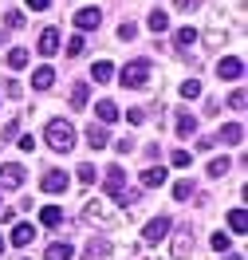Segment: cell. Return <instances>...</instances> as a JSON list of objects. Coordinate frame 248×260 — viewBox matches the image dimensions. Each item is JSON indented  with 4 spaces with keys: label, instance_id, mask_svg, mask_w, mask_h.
Returning <instances> with one entry per match:
<instances>
[{
    "label": "cell",
    "instance_id": "1",
    "mask_svg": "<svg viewBox=\"0 0 248 260\" xmlns=\"http://www.w3.org/2000/svg\"><path fill=\"white\" fill-rule=\"evenodd\" d=\"M44 138H48L51 150H59V154H67V150H75V126L67 122V118H51L48 126H44Z\"/></svg>",
    "mask_w": 248,
    "mask_h": 260
},
{
    "label": "cell",
    "instance_id": "2",
    "mask_svg": "<svg viewBox=\"0 0 248 260\" xmlns=\"http://www.w3.org/2000/svg\"><path fill=\"white\" fill-rule=\"evenodd\" d=\"M150 71H154V67H150V59H130V63L122 67V75H118V79H122V87H126V91H142V87L150 83Z\"/></svg>",
    "mask_w": 248,
    "mask_h": 260
},
{
    "label": "cell",
    "instance_id": "3",
    "mask_svg": "<svg viewBox=\"0 0 248 260\" xmlns=\"http://www.w3.org/2000/svg\"><path fill=\"white\" fill-rule=\"evenodd\" d=\"M244 75V59L240 55H225L221 63H217V79H225V83H236Z\"/></svg>",
    "mask_w": 248,
    "mask_h": 260
},
{
    "label": "cell",
    "instance_id": "4",
    "mask_svg": "<svg viewBox=\"0 0 248 260\" xmlns=\"http://www.w3.org/2000/svg\"><path fill=\"white\" fill-rule=\"evenodd\" d=\"M20 185H24V166L4 162L0 166V189H20Z\"/></svg>",
    "mask_w": 248,
    "mask_h": 260
},
{
    "label": "cell",
    "instance_id": "5",
    "mask_svg": "<svg viewBox=\"0 0 248 260\" xmlns=\"http://www.w3.org/2000/svg\"><path fill=\"white\" fill-rule=\"evenodd\" d=\"M118 193H126V170H122V166H111V170H107V197L118 201Z\"/></svg>",
    "mask_w": 248,
    "mask_h": 260
},
{
    "label": "cell",
    "instance_id": "6",
    "mask_svg": "<svg viewBox=\"0 0 248 260\" xmlns=\"http://www.w3.org/2000/svg\"><path fill=\"white\" fill-rule=\"evenodd\" d=\"M99 24H102L99 8H79V12H75V28H79V32H95Z\"/></svg>",
    "mask_w": 248,
    "mask_h": 260
},
{
    "label": "cell",
    "instance_id": "7",
    "mask_svg": "<svg viewBox=\"0 0 248 260\" xmlns=\"http://www.w3.org/2000/svg\"><path fill=\"white\" fill-rule=\"evenodd\" d=\"M193 252V229H178L173 233V260H185Z\"/></svg>",
    "mask_w": 248,
    "mask_h": 260
},
{
    "label": "cell",
    "instance_id": "8",
    "mask_svg": "<svg viewBox=\"0 0 248 260\" xmlns=\"http://www.w3.org/2000/svg\"><path fill=\"white\" fill-rule=\"evenodd\" d=\"M169 229H173V221H169V217H154V221L146 225V233H142V237H146L150 244H158L162 237H169Z\"/></svg>",
    "mask_w": 248,
    "mask_h": 260
},
{
    "label": "cell",
    "instance_id": "9",
    "mask_svg": "<svg viewBox=\"0 0 248 260\" xmlns=\"http://www.w3.org/2000/svg\"><path fill=\"white\" fill-rule=\"evenodd\" d=\"M40 185H44V193H63L67 189V174L63 170H48V174L40 178Z\"/></svg>",
    "mask_w": 248,
    "mask_h": 260
},
{
    "label": "cell",
    "instance_id": "10",
    "mask_svg": "<svg viewBox=\"0 0 248 260\" xmlns=\"http://www.w3.org/2000/svg\"><path fill=\"white\" fill-rule=\"evenodd\" d=\"M165 178L169 174H165L162 166H146L142 170V189H158V185H165Z\"/></svg>",
    "mask_w": 248,
    "mask_h": 260
},
{
    "label": "cell",
    "instance_id": "11",
    "mask_svg": "<svg viewBox=\"0 0 248 260\" xmlns=\"http://www.w3.org/2000/svg\"><path fill=\"white\" fill-rule=\"evenodd\" d=\"M36 48H40V55H55V51H59V32H55V28H44Z\"/></svg>",
    "mask_w": 248,
    "mask_h": 260
},
{
    "label": "cell",
    "instance_id": "12",
    "mask_svg": "<svg viewBox=\"0 0 248 260\" xmlns=\"http://www.w3.org/2000/svg\"><path fill=\"white\" fill-rule=\"evenodd\" d=\"M217 138H221L225 146H240V142H244V126H240V122H229V126H221Z\"/></svg>",
    "mask_w": 248,
    "mask_h": 260
},
{
    "label": "cell",
    "instance_id": "13",
    "mask_svg": "<svg viewBox=\"0 0 248 260\" xmlns=\"http://www.w3.org/2000/svg\"><path fill=\"white\" fill-rule=\"evenodd\" d=\"M44 260H75V248H71V241H55V244H48Z\"/></svg>",
    "mask_w": 248,
    "mask_h": 260
},
{
    "label": "cell",
    "instance_id": "14",
    "mask_svg": "<svg viewBox=\"0 0 248 260\" xmlns=\"http://www.w3.org/2000/svg\"><path fill=\"white\" fill-rule=\"evenodd\" d=\"M87 142H91V150H107L111 146V134H107V126H87Z\"/></svg>",
    "mask_w": 248,
    "mask_h": 260
},
{
    "label": "cell",
    "instance_id": "15",
    "mask_svg": "<svg viewBox=\"0 0 248 260\" xmlns=\"http://www.w3.org/2000/svg\"><path fill=\"white\" fill-rule=\"evenodd\" d=\"M8 241L16 244V248H28V244L36 241V225H16V229H12V237H8Z\"/></svg>",
    "mask_w": 248,
    "mask_h": 260
},
{
    "label": "cell",
    "instance_id": "16",
    "mask_svg": "<svg viewBox=\"0 0 248 260\" xmlns=\"http://www.w3.org/2000/svg\"><path fill=\"white\" fill-rule=\"evenodd\" d=\"M40 225H44V229L63 225V209H59V205H44V209H40Z\"/></svg>",
    "mask_w": 248,
    "mask_h": 260
},
{
    "label": "cell",
    "instance_id": "17",
    "mask_svg": "<svg viewBox=\"0 0 248 260\" xmlns=\"http://www.w3.org/2000/svg\"><path fill=\"white\" fill-rule=\"evenodd\" d=\"M111 79H115V63L111 59H99L91 67V83H111Z\"/></svg>",
    "mask_w": 248,
    "mask_h": 260
},
{
    "label": "cell",
    "instance_id": "18",
    "mask_svg": "<svg viewBox=\"0 0 248 260\" xmlns=\"http://www.w3.org/2000/svg\"><path fill=\"white\" fill-rule=\"evenodd\" d=\"M87 99H91V87H87V83H75V87H71V111H87Z\"/></svg>",
    "mask_w": 248,
    "mask_h": 260
},
{
    "label": "cell",
    "instance_id": "19",
    "mask_svg": "<svg viewBox=\"0 0 248 260\" xmlns=\"http://www.w3.org/2000/svg\"><path fill=\"white\" fill-rule=\"evenodd\" d=\"M51 83H55V71H51V67H36V75H32V87H36V91H48Z\"/></svg>",
    "mask_w": 248,
    "mask_h": 260
},
{
    "label": "cell",
    "instance_id": "20",
    "mask_svg": "<svg viewBox=\"0 0 248 260\" xmlns=\"http://www.w3.org/2000/svg\"><path fill=\"white\" fill-rule=\"evenodd\" d=\"M229 229L240 237V233H248V217H244V209L236 205V209H229Z\"/></svg>",
    "mask_w": 248,
    "mask_h": 260
},
{
    "label": "cell",
    "instance_id": "21",
    "mask_svg": "<svg viewBox=\"0 0 248 260\" xmlns=\"http://www.w3.org/2000/svg\"><path fill=\"white\" fill-rule=\"evenodd\" d=\"M28 59H32V55H28V48H12V51H8V67H12V71H24V67H28Z\"/></svg>",
    "mask_w": 248,
    "mask_h": 260
},
{
    "label": "cell",
    "instance_id": "22",
    "mask_svg": "<svg viewBox=\"0 0 248 260\" xmlns=\"http://www.w3.org/2000/svg\"><path fill=\"white\" fill-rule=\"evenodd\" d=\"M95 111H99V122H118V103H111V99H102Z\"/></svg>",
    "mask_w": 248,
    "mask_h": 260
},
{
    "label": "cell",
    "instance_id": "23",
    "mask_svg": "<svg viewBox=\"0 0 248 260\" xmlns=\"http://www.w3.org/2000/svg\"><path fill=\"white\" fill-rule=\"evenodd\" d=\"M173 40H178V48H193L201 36H197V28H178V32H173Z\"/></svg>",
    "mask_w": 248,
    "mask_h": 260
},
{
    "label": "cell",
    "instance_id": "24",
    "mask_svg": "<svg viewBox=\"0 0 248 260\" xmlns=\"http://www.w3.org/2000/svg\"><path fill=\"white\" fill-rule=\"evenodd\" d=\"M178 134H182V138L197 134V118H193V114H178Z\"/></svg>",
    "mask_w": 248,
    "mask_h": 260
},
{
    "label": "cell",
    "instance_id": "25",
    "mask_svg": "<svg viewBox=\"0 0 248 260\" xmlns=\"http://www.w3.org/2000/svg\"><path fill=\"white\" fill-rule=\"evenodd\" d=\"M146 24H150V32H165V28H169V16L158 8V12H150V16H146Z\"/></svg>",
    "mask_w": 248,
    "mask_h": 260
},
{
    "label": "cell",
    "instance_id": "26",
    "mask_svg": "<svg viewBox=\"0 0 248 260\" xmlns=\"http://www.w3.org/2000/svg\"><path fill=\"white\" fill-rule=\"evenodd\" d=\"M229 170H232L229 158H213V162H209V178H225Z\"/></svg>",
    "mask_w": 248,
    "mask_h": 260
},
{
    "label": "cell",
    "instance_id": "27",
    "mask_svg": "<svg viewBox=\"0 0 248 260\" xmlns=\"http://www.w3.org/2000/svg\"><path fill=\"white\" fill-rule=\"evenodd\" d=\"M182 99H201V83L197 79H185L182 83Z\"/></svg>",
    "mask_w": 248,
    "mask_h": 260
},
{
    "label": "cell",
    "instance_id": "28",
    "mask_svg": "<svg viewBox=\"0 0 248 260\" xmlns=\"http://www.w3.org/2000/svg\"><path fill=\"white\" fill-rule=\"evenodd\" d=\"M173 197H178V201H189V197H193V181H178V185H173Z\"/></svg>",
    "mask_w": 248,
    "mask_h": 260
},
{
    "label": "cell",
    "instance_id": "29",
    "mask_svg": "<svg viewBox=\"0 0 248 260\" xmlns=\"http://www.w3.org/2000/svg\"><path fill=\"white\" fill-rule=\"evenodd\" d=\"M83 48H87V44H83V36H71V40H67V55H71V59L83 55Z\"/></svg>",
    "mask_w": 248,
    "mask_h": 260
},
{
    "label": "cell",
    "instance_id": "30",
    "mask_svg": "<svg viewBox=\"0 0 248 260\" xmlns=\"http://www.w3.org/2000/svg\"><path fill=\"white\" fill-rule=\"evenodd\" d=\"M134 36H138V24H134V20L118 24V40H134Z\"/></svg>",
    "mask_w": 248,
    "mask_h": 260
},
{
    "label": "cell",
    "instance_id": "31",
    "mask_svg": "<svg viewBox=\"0 0 248 260\" xmlns=\"http://www.w3.org/2000/svg\"><path fill=\"white\" fill-rule=\"evenodd\" d=\"M138 201H142V189H130V193H118V205H126V209H130V205H138Z\"/></svg>",
    "mask_w": 248,
    "mask_h": 260
},
{
    "label": "cell",
    "instance_id": "32",
    "mask_svg": "<svg viewBox=\"0 0 248 260\" xmlns=\"http://www.w3.org/2000/svg\"><path fill=\"white\" fill-rule=\"evenodd\" d=\"M169 162H173V166H189V162H193V154H189V150H173Z\"/></svg>",
    "mask_w": 248,
    "mask_h": 260
},
{
    "label": "cell",
    "instance_id": "33",
    "mask_svg": "<svg viewBox=\"0 0 248 260\" xmlns=\"http://www.w3.org/2000/svg\"><path fill=\"white\" fill-rule=\"evenodd\" d=\"M79 181H83V185H91V181H95V166H91V162L79 166Z\"/></svg>",
    "mask_w": 248,
    "mask_h": 260
},
{
    "label": "cell",
    "instance_id": "34",
    "mask_svg": "<svg viewBox=\"0 0 248 260\" xmlns=\"http://www.w3.org/2000/svg\"><path fill=\"white\" fill-rule=\"evenodd\" d=\"M213 248L217 252H229V233H213Z\"/></svg>",
    "mask_w": 248,
    "mask_h": 260
},
{
    "label": "cell",
    "instance_id": "35",
    "mask_svg": "<svg viewBox=\"0 0 248 260\" xmlns=\"http://www.w3.org/2000/svg\"><path fill=\"white\" fill-rule=\"evenodd\" d=\"M107 252H111L107 241H91V256H107Z\"/></svg>",
    "mask_w": 248,
    "mask_h": 260
},
{
    "label": "cell",
    "instance_id": "36",
    "mask_svg": "<svg viewBox=\"0 0 248 260\" xmlns=\"http://www.w3.org/2000/svg\"><path fill=\"white\" fill-rule=\"evenodd\" d=\"M229 107H232V111H244V91H232Z\"/></svg>",
    "mask_w": 248,
    "mask_h": 260
},
{
    "label": "cell",
    "instance_id": "37",
    "mask_svg": "<svg viewBox=\"0 0 248 260\" xmlns=\"http://www.w3.org/2000/svg\"><path fill=\"white\" fill-rule=\"evenodd\" d=\"M213 142H217V138H197V142H193V150H201V154H209V150H213Z\"/></svg>",
    "mask_w": 248,
    "mask_h": 260
},
{
    "label": "cell",
    "instance_id": "38",
    "mask_svg": "<svg viewBox=\"0 0 248 260\" xmlns=\"http://www.w3.org/2000/svg\"><path fill=\"white\" fill-rule=\"evenodd\" d=\"M115 150H118V154H130V150H134V138H118Z\"/></svg>",
    "mask_w": 248,
    "mask_h": 260
},
{
    "label": "cell",
    "instance_id": "39",
    "mask_svg": "<svg viewBox=\"0 0 248 260\" xmlns=\"http://www.w3.org/2000/svg\"><path fill=\"white\" fill-rule=\"evenodd\" d=\"M20 150H24V154H28V150H36V138H32V134H24V138H20Z\"/></svg>",
    "mask_w": 248,
    "mask_h": 260
},
{
    "label": "cell",
    "instance_id": "40",
    "mask_svg": "<svg viewBox=\"0 0 248 260\" xmlns=\"http://www.w3.org/2000/svg\"><path fill=\"white\" fill-rule=\"evenodd\" d=\"M8 28H24V16H20V12H8Z\"/></svg>",
    "mask_w": 248,
    "mask_h": 260
},
{
    "label": "cell",
    "instance_id": "41",
    "mask_svg": "<svg viewBox=\"0 0 248 260\" xmlns=\"http://www.w3.org/2000/svg\"><path fill=\"white\" fill-rule=\"evenodd\" d=\"M48 4H51V0H28V8H32V12H44Z\"/></svg>",
    "mask_w": 248,
    "mask_h": 260
},
{
    "label": "cell",
    "instance_id": "42",
    "mask_svg": "<svg viewBox=\"0 0 248 260\" xmlns=\"http://www.w3.org/2000/svg\"><path fill=\"white\" fill-rule=\"evenodd\" d=\"M193 4H197V0H173V8H185V12H189Z\"/></svg>",
    "mask_w": 248,
    "mask_h": 260
},
{
    "label": "cell",
    "instance_id": "43",
    "mask_svg": "<svg viewBox=\"0 0 248 260\" xmlns=\"http://www.w3.org/2000/svg\"><path fill=\"white\" fill-rule=\"evenodd\" d=\"M225 260H240V256H236V252H229V256H225Z\"/></svg>",
    "mask_w": 248,
    "mask_h": 260
},
{
    "label": "cell",
    "instance_id": "44",
    "mask_svg": "<svg viewBox=\"0 0 248 260\" xmlns=\"http://www.w3.org/2000/svg\"><path fill=\"white\" fill-rule=\"evenodd\" d=\"M0 252H4V237H0Z\"/></svg>",
    "mask_w": 248,
    "mask_h": 260
},
{
    "label": "cell",
    "instance_id": "45",
    "mask_svg": "<svg viewBox=\"0 0 248 260\" xmlns=\"http://www.w3.org/2000/svg\"><path fill=\"white\" fill-rule=\"evenodd\" d=\"M0 40H4V36H0Z\"/></svg>",
    "mask_w": 248,
    "mask_h": 260
}]
</instances>
